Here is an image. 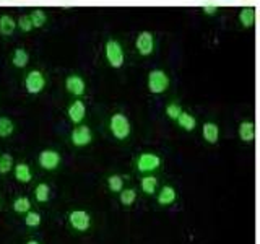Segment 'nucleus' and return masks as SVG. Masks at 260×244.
Segmentation results:
<instances>
[{
    "label": "nucleus",
    "mask_w": 260,
    "mask_h": 244,
    "mask_svg": "<svg viewBox=\"0 0 260 244\" xmlns=\"http://www.w3.org/2000/svg\"><path fill=\"white\" fill-rule=\"evenodd\" d=\"M109 130L116 140H127L132 134V124L122 112H116L109 117Z\"/></svg>",
    "instance_id": "1"
},
{
    "label": "nucleus",
    "mask_w": 260,
    "mask_h": 244,
    "mask_svg": "<svg viewBox=\"0 0 260 244\" xmlns=\"http://www.w3.org/2000/svg\"><path fill=\"white\" fill-rule=\"evenodd\" d=\"M169 75L161 69H153L148 73V78H146V86L153 95H162L169 88Z\"/></svg>",
    "instance_id": "2"
},
{
    "label": "nucleus",
    "mask_w": 260,
    "mask_h": 244,
    "mask_svg": "<svg viewBox=\"0 0 260 244\" xmlns=\"http://www.w3.org/2000/svg\"><path fill=\"white\" fill-rule=\"evenodd\" d=\"M161 163H162V160H161V157H159L158 153L145 151V153H142L140 157L137 158L135 166H137L138 171H140V173H143V174H151L156 169L161 168Z\"/></svg>",
    "instance_id": "3"
},
{
    "label": "nucleus",
    "mask_w": 260,
    "mask_h": 244,
    "mask_svg": "<svg viewBox=\"0 0 260 244\" xmlns=\"http://www.w3.org/2000/svg\"><path fill=\"white\" fill-rule=\"evenodd\" d=\"M104 54H106V60L109 62L112 69H120L122 65H124V60H125L124 49H122L120 43H117V41L109 39L108 43H106Z\"/></svg>",
    "instance_id": "4"
},
{
    "label": "nucleus",
    "mask_w": 260,
    "mask_h": 244,
    "mask_svg": "<svg viewBox=\"0 0 260 244\" xmlns=\"http://www.w3.org/2000/svg\"><path fill=\"white\" fill-rule=\"evenodd\" d=\"M91 223H93V218L86 210L77 208V210H72L69 214V225L78 233H86L89 228H91Z\"/></svg>",
    "instance_id": "5"
},
{
    "label": "nucleus",
    "mask_w": 260,
    "mask_h": 244,
    "mask_svg": "<svg viewBox=\"0 0 260 244\" xmlns=\"http://www.w3.org/2000/svg\"><path fill=\"white\" fill-rule=\"evenodd\" d=\"M24 88L29 95H39L46 88V77L41 70H29L24 77Z\"/></svg>",
    "instance_id": "6"
},
{
    "label": "nucleus",
    "mask_w": 260,
    "mask_h": 244,
    "mask_svg": "<svg viewBox=\"0 0 260 244\" xmlns=\"http://www.w3.org/2000/svg\"><path fill=\"white\" fill-rule=\"evenodd\" d=\"M60 163H62L60 153L57 150H52V148L43 150L39 153V157H38V165L44 171H55L57 168L60 166Z\"/></svg>",
    "instance_id": "7"
},
{
    "label": "nucleus",
    "mask_w": 260,
    "mask_h": 244,
    "mask_svg": "<svg viewBox=\"0 0 260 244\" xmlns=\"http://www.w3.org/2000/svg\"><path fill=\"white\" fill-rule=\"evenodd\" d=\"M70 142L73 146L77 148H83V146H88L93 142V132L88 126H77L75 129L70 132Z\"/></svg>",
    "instance_id": "8"
},
{
    "label": "nucleus",
    "mask_w": 260,
    "mask_h": 244,
    "mask_svg": "<svg viewBox=\"0 0 260 244\" xmlns=\"http://www.w3.org/2000/svg\"><path fill=\"white\" fill-rule=\"evenodd\" d=\"M135 47H137L138 54L143 55V57L153 54V51H154V36H153V33L142 31L140 35L137 36Z\"/></svg>",
    "instance_id": "9"
},
{
    "label": "nucleus",
    "mask_w": 260,
    "mask_h": 244,
    "mask_svg": "<svg viewBox=\"0 0 260 244\" xmlns=\"http://www.w3.org/2000/svg\"><path fill=\"white\" fill-rule=\"evenodd\" d=\"M65 88H67V92L73 96H83L86 92V83L81 75L72 73V75L65 78Z\"/></svg>",
    "instance_id": "10"
},
{
    "label": "nucleus",
    "mask_w": 260,
    "mask_h": 244,
    "mask_svg": "<svg viewBox=\"0 0 260 244\" xmlns=\"http://www.w3.org/2000/svg\"><path fill=\"white\" fill-rule=\"evenodd\" d=\"M67 116L70 119V122H73L75 126H80L83 122L85 116H86V106L83 101H73L69 108H67Z\"/></svg>",
    "instance_id": "11"
},
{
    "label": "nucleus",
    "mask_w": 260,
    "mask_h": 244,
    "mask_svg": "<svg viewBox=\"0 0 260 244\" xmlns=\"http://www.w3.org/2000/svg\"><path fill=\"white\" fill-rule=\"evenodd\" d=\"M176 199H177V192L173 186H162L158 192V195H156V202L161 207L173 205V203L176 202Z\"/></svg>",
    "instance_id": "12"
},
{
    "label": "nucleus",
    "mask_w": 260,
    "mask_h": 244,
    "mask_svg": "<svg viewBox=\"0 0 260 244\" xmlns=\"http://www.w3.org/2000/svg\"><path fill=\"white\" fill-rule=\"evenodd\" d=\"M238 135L244 143H250L254 142L255 138V126L252 120H242L239 127H238Z\"/></svg>",
    "instance_id": "13"
},
{
    "label": "nucleus",
    "mask_w": 260,
    "mask_h": 244,
    "mask_svg": "<svg viewBox=\"0 0 260 244\" xmlns=\"http://www.w3.org/2000/svg\"><path fill=\"white\" fill-rule=\"evenodd\" d=\"M13 174H15V179L21 184H28L31 182L32 179V171L29 168L28 163H16V165L13 166Z\"/></svg>",
    "instance_id": "14"
},
{
    "label": "nucleus",
    "mask_w": 260,
    "mask_h": 244,
    "mask_svg": "<svg viewBox=\"0 0 260 244\" xmlns=\"http://www.w3.org/2000/svg\"><path fill=\"white\" fill-rule=\"evenodd\" d=\"M202 137L203 140L210 145H215L219 140V127L215 122H205L202 127Z\"/></svg>",
    "instance_id": "15"
},
{
    "label": "nucleus",
    "mask_w": 260,
    "mask_h": 244,
    "mask_svg": "<svg viewBox=\"0 0 260 244\" xmlns=\"http://www.w3.org/2000/svg\"><path fill=\"white\" fill-rule=\"evenodd\" d=\"M239 21L244 28H252L255 23V8L254 7H244L239 12Z\"/></svg>",
    "instance_id": "16"
},
{
    "label": "nucleus",
    "mask_w": 260,
    "mask_h": 244,
    "mask_svg": "<svg viewBox=\"0 0 260 244\" xmlns=\"http://www.w3.org/2000/svg\"><path fill=\"white\" fill-rule=\"evenodd\" d=\"M176 122L182 130H185V132H192V130L195 129V126H197V119H195L192 114L185 112V111H182L181 114H179V117H177Z\"/></svg>",
    "instance_id": "17"
},
{
    "label": "nucleus",
    "mask_w": 260,
    "mask_h": 244,
    "mask_svg": "<svg viewBox=\"0 0 260 244\" xmlns=\"http://www.w3.org/2000/svg\"><path fill=\"white\" fill-rule=\"evenodd\" d=\"M140 189L146 194V195H153L158 189V179L153 174H145L140 181Z\"/></svg>",
    "instance_id": "18"
},
{
    "label": "nucleus",
    "mask_w": 260,
    "mask_h": 244,
    "mask_svg": "<svg viewBox=\"0 0 260 244\" xmlns=\"http://www.w3.org/2000/svg\"><path fill=\"white\" fill-rule=\"evenodd\" d=\"M35 199L39 203L49 202V199H51V186H49L47 182H39L35 187Z\"/></svg>",
    "instance_id": "19"
},
{
    "label": "nucleus",
    "mask_w": 260,
    "mask_h": 244,
    "mask_svg": "<svg viewBox=\"0 0 260 244\" xmlns=\"http://www.w3.org/2000/svg\"><path fill=\"white\" fill-rule=\"evenodd\" d=\"M28 62H29V54L21 47L15 49V52L12 54V64L15 65V67L16 69H23V67H26Z\"/></svg>",
    "instance_id": "20"
},
{
    "label": "nucleus",
    "mask_w": 260,
    "mask_h": 244,
    "mask_svg": "<svg viewBox=\"0 0 260 244\" xmlns=\"http://www.w3.org/2000/svg\"><path fill=\"white\" fill-rule=\"evenodd\" d=\"M16 28V21L12 18L10 15H2L0 16V35L10 36Z\"/></svg>",
    "instance_id": "21"
},
{
    "label": "nucleus",
    "mask_w": 260,
    "mask_h": 244,
    "mask_svg": "<svg viewBox=\"0 0 260 244\" xmlns=\"http://www.w3.org/2000/svg\"><path fill=\"white\" fill-rule=\"evenodd\" d=\"M13 132H15V122L7 116H0V138L12 137Z\"/></svg>",
    "instance_id": "22"
},
{
    "label": "nucleus",
    "mask_w": 260,
    "mask_h": 244,
    "mask_svg": "<svg viewBox=\"0 0 260 244\" xmlns=\"http://www.w3.org/2000/svg\"><path fill=\"white\" fill-rule=\"evenodd\" d=\"M119 200L124 207H130L134 205L137 200V191L132 189V187H127V189H122L119 192Z\"/></svg>",
    "instance_id": "23"
},
{
    "label": "nucleus",
    "mask_w": 260,
    "mask_h": 244,
    "mask_svg": "<svg viewBox=\"0 0 260 244\" xmlns=\"http://www.w3.org/2000/svg\"><path fill=\"white\" fill-rule=\"evenodd\" d=\"M12 207H13V211L15 214H28V211L31 210V200L28 197H16L12 203Z\"/></svg>",
    "instance_id": "24"
},
{
    "label": "nucleus",
    "mask_w": 260,
    "mask_h": 244,
    "mask_svg": "<svg viewBox=\"0 0 260 244\" xmlns=\"http://www.w3.org/2000/svg\"><path fill=\"white\" fill-rule=\"evenodd\" d=\"M29 20L32 23V28H43L46 21H47V15L44 10H41V8H36V10H32L29 13Z\"/></svg>",
    "instance_id": "25"
},
{
    "label": "nucleus",
    "mask_w": 260,
    "mask_h": 244,
    "mask_svg": "<svg viewBox=\"0 0 260 244\" xmlns=\"http://www.w3.org/2000/svg\"><path fill=\"white\" fill-rule=\"evenodd\" d=\"M106 182H108V189L114 194H117L124 189V177L119 174H111L108 179H106Z\"/></svg>",
    "instance_id": "26"
},
{
    "label": "nucleus",
    "mask_w": 260,
    "mask_h": 244,
    "mask_svg": "<svg viewBox=\"0 0 260 244\" xmlns=\"http://www.w3.org/2000/svg\"><path fill=\"white\" fill-rule=\"evenodd\" d=\"M13 157L10 153L0 155V174H8L13 169Z\"/></svg>",
    "instance_id": "27"
},
{
    "label": "nucleus",
    "mask_w": 260,
    "mask_h": 244,
    "mask_svg": "<svg viewBox=\"0 0 260 244\" xmlns=\"http://www.w3.org/2000/svg\"><path fill=\"white\" fill-rule=\"evenodd\" d=\"M43 222V217H41L39 211H35V210H29L28 214H24V225L28 228H38Z\"/></svg>",
    "instance_id": "28"
},
{
    "label": "nucleus",
    "mask_w": 260,
    "mask_h": 244,
    "mask_svg": "<svg viewBox=\"0 0 260 244\" xmlns=\"http://www.w3.org/2000/svg\"><path fill=\"white\" fill-rule=\"evenodd\" d=\"M181 112H182V108H181V104H179V103H169L166 106V116L171 120H177L179 114H181Z\"/></svg>",
    "instance_id": "29"
},
{
    "label": "nucleus",
    "mask_w": 260,
    "mask_h": 244,
    "mask_svg": "<svg viewBox=\"0 0 260 244\" xmlns=\"http://www.w3.org/2000/svg\"><path fill=\"white\" fill-rule=\"evenodd\" d=\"M16 26H18L21 31H24V33H28V31H31L32 29V23H31V20H29V15H23V16H20V20L16 21Z\"/></svg>",
    "instance_id": "30"
},
{
    "label": "nucleus",
    "mask_w": 260,
    "mask_h": 244,
    "mask_svg": "<svg viewBox=\"0 0 260 244\" xmlns=\"http://www.w3.org/2000/svg\"><path fill=\"white\" fill-rule=\"evenodd\" d=\"M202 10L205 15H215L218 12V7L216 5H203Z\"/></svg>",
    "instance_id": "31"
},
{
    "label": "nucleus",
    "mask_w": 260,
    "mask_h": 244,
    "mask_svg": "<svg viewBox=\"0 0 260 244\" xmlns=\"http://www.w3.org/2000/svg\"><path fill=\"white\" fill-rule=\"evenodd\" d=\"M26 244H41L38 239H29V241H26Z\"/></svg>",
    "instance_id": "32"
}]
</instances>
